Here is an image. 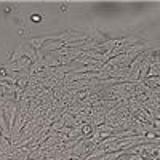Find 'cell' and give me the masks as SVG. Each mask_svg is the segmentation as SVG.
I'll return each instance as SVG.
<instances>
[{
	"label": "cell",
	"mask_w": 160,
	"mask_h": 160,
	"mask_svg": "<svg viewBox=\"0 0 160 160\" xmlns=\"http://www.w3.org/2000/svg\"><path fill=\"white\" fill-rule=\"evenodd\" d=\"M51 38H55V37H53V35H48V37H40V38H31L29 40V43L34 47V50H38L40 47H42V43L45 42V40H51Z\"/></svg>",
	"instance_id": "cell-1"
},
{
	"label": "cell",
	"mask_w": 160,
	"mask_h": 160,
	"mask_svg": "<svg viewBox=\"0 0 160 160\" xmlns=\"http://www.w3.org/2000/svg\"><path fill=\"white\" fill-rule=\"evenodd\" d=\"M64 47V42H56V43H48L45 47V50H56V48H61Z\"/></svg>",
	"instance_id": "cell-2"
},
{
	"label": "cell",
	"mask_w": 160,
	"mask_h": 160,
	"mask_svg": "<svg viewBox=\"0 0 160 160\" xmlns=\"http://www.w3.org/2000/svg\"><path fill=\"white\" fill-rule=\"evenodd\" d=\"M152 66H160V55L158 56H155V59H154V64Z\"/></svg>",
	"instance_id": "cell-3"
},
{
	"label": "cell",
	"mask_w": 160,
	"mask_h": 160,
	"mask_svg": "<svg viewBox=\"0 0 160 160\" xmlns=\"http://www.w3.org/2000/svg\"><path fill=\"white\" fill-rule=\"evenodd\" d=\"M152 122H154L155 128H158V130H160V120H152Z\"/></svg>",
	"instance_id": "cell-4"
},
{
	"label": "cell",
	"mask_w": 160,
	"mask_h": 160,
	"mask_svg": "<svg viewBox=\"0 0 160 160\" xmlns=\"http://www.w3.org/2000/svg\"><path fill=\"white\" fill-rule=\"evenodd\" d=\"M91 131V127H83V133H90Z\"/></svg>",
	"instance_id": "cell-5"
}]
</instances>
